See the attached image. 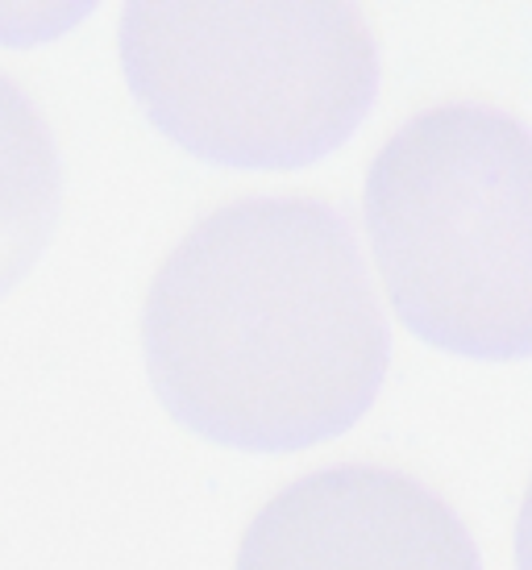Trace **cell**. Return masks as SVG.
I'll use <instances>...</instances> for the list:
<instances>
[{
  "label": "cell",
  "instance_id": "cell-1",
  "mask_svg": "<svg viewBox=\"0 0 532 570\" xmlns=\"http://www.w3.org/2000/svg\"><path fill=\"white\" fill-rule=\"evenodd\" d=\"M138 333L162 404L237 450L337 438L392 363L358 242L308 191L229 196L196 217L150 271Z\"/></svg>",
  "mask_w": 532,
  "mask_h": 570
},
{
  "label": "cell",
  "instance_id": "cell-2",
  "mask_svg": "<svg viewBox=\"0 0 532 570\" xmlns=\"http://www.w3.org/2000/svg\"><path fill=\"white\" fill-rule=\"evenodd\" d=\"M378 301L462 358H520L532 333V146L512 112L437 100L395 126L362 179Z\"/></svg>",
  "mask_w": 532,
  "mask_h": 570
},
{
  "label": "cell",
  "instance_id": "cell-3",
  "mask_svg": "<svg viewBox=\"0 0 532 570\" xmlns=\"http://www.w3.org/2000/svg\"><path fill=\"white\" fill-rule=\"evenodd\" d=\"M117 59L146 117L225 167L325 159L378 92L375 26L345 0H138Z\"/></svg>",
  "mask_w": 532,
  "mask_h": 570
},
{
  "label": "cell",
  "instance_id": "cell-4",
  "mask_svg": "<svg viewBox=\"0 0 532 570\" xmlns=\"http://www.w3.org/2000/svg\"><path fill=\"white\" fill-rule=\"evenodd\" d=\"M234 570H483L457 508L395 462H333L254 508Z\"/></svg>",
  "mask_w": 532,
  "mask_h": 570
},
{
  "label": "cell",
  "instance_id": "cell-5",
  "mask_svg": "<svg viewBox=\"0 0 532 570\" xmlns=\"http://www.w3.org/2000/svg\"><path fill=\"white\" fill-rule=\"evenodd\" d=\"M59 213V155L26 88L0 71V296L38 263Z\"/></svg>",
  "mask_w": 532,
  "mask_h": 570
},
{
  "label": "cell",
  "instance_id": "cell-6",
  "mask_svg": "<svg viewBox=\"0 0 532 570\" xmlns=\"http://www.w3.org/2000/svg\"><path fill=\"white\" fill-rule=\"evenodd\" d=\"M88 13V4H0V38H47Z\"/></svg>",
  "mask_w": 532,
  "mask_h": 570
}]
</instances>
